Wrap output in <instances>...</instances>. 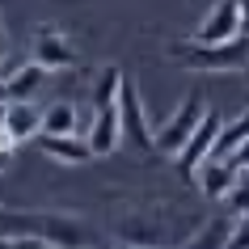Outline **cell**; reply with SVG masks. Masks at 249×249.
Masks as SVG:
<instances>
[{"instance_id": "3957f363", "label": "cell", "mask_w": 249, "mask_h": 249, "mask_svg": "<svg viewBox=\"0 0 249 249\" xmlns=\"http://www.w3.org/2000/svg\"><path fill=\"white\" fill-rule=\"evenodd\" d=\"M203 118H207V97H203V93H190V97L173 110V118L157 131V148L169 152V157H178V148L190 140V131H195Z\"/></svg>"}, {"instance_id": "52a82bcc", "label": "cell", "mask_w": 249, "mask_h": 249, "mask_svg": "<svg viewBox=\"0 0 249 249\" xmlns=\"http://www.w3.org/2000/svg\"><path fill=\"white\" fill-rule=\"evenodd\" d=\"M34 59H38L47 72H68L76 68V47L51 26H38V38H34Z\"/></svg>"}, {"instance_id": "9a60e30c", "label": "cell", "mask_w": 249, "mask_h": 249, "mask_svg": "<svg viewBox=\"0 0 249 249\" xmlns=\"http://www.w3.org/2000/svg\"><path fill=\"white\" fill-rule=\"evenodd\" d=\"M228 207L236 211V215H249V169H241V178H236L232 195H228Z\"/></svg>"}, {"instance_id": "30bf717a", "label": "cell", "mask_w": 249, "mask_h": 249, "mask_svg": "<svg viewBox=\"0 0 249 249\" xmlns=\"http://www.w3.org/2000/svg\"><path fill=\"white\" fill-rule=\"evenodd\" d=\"M236 178H241V169L228 165V160H215V157L198 169V186H203V195H207V198H228V195H232V186H236Z\"/></svg>"}, {"instance_id": "9c48e42d", "label": "cell", "mask_w": 249, "mask_h": 249, "mask_svg": "<svg viewBox=\"0 0 249 249\" xmlns=\"http://www.w3.org/2000/svg\"><path fill=\"white\" fill-rule=\"evenodd\" d=\"M4 127L26 144V140H34L42 131V110H34L30 97H9V106H4Z\"/></svg>"}, {"instance_id": "e0dca14e", "label": "cell", "mask_w": 249, "mask_h": 249, "mask_svg": "<svg viewBox=\"0 0 249 249\" xmlns=\"http://www.w3.org/2000/svg\"><path fill=\"white\" fill-rule=\"evenodd\" d=\"M228 165H236V169H249V140H241V148L228 157Z\"/></svg>"}, {"instance_id": "ba28073f", "label": "cell", "mask_w": 249, "mask_h": 249, "mask_svg": "<svg viewBox=\"0 0 249 249\" xmlns=\"http://www.w3.org/2000/svg\"><path fill=\"white\" fill-rule=\"evenodd\" d=\"M34 144H38L51 160H59V165H85V160L93 157L89 140H80V131H72V135H51V131H38V135H34Z\"/></svg>"}, {"instance_id": "ac0fdd59", "label": "cell", "mask_w": 249, "mask_h": 249, "mask_svg": "<svg viewBox=\"0 0 249 249\" xmlns=\"http://www.w3.org/2000/svg\"><path fill=\"white\" fill-rule=\"evenodd\" d=\"M241 26H245V34H249V0H241Z\"/></svg>"}, {"instance_id": "5b68a950", "label": "cell", "mask_w": 249, "mask_h": 249, "mask_svg": "<svg viewBox=\"0 0 249 249\" xmlns=\"http://www.w3.org/2000/svg\"><path fill=\"white\" fill-rule=\"evenodd\" d=\"M236 34H245V26H241V0H220V4L203 17V26L195 30L198 42H228V38H236Z\"/></svg>"}, {"instance_id": "44dd1931", "label": "cell", "mask_w": 249, "mask_h": 249, "mask_svg": "<svg viewBox=\"0 0 249 249\" xmlns=\"http://www.w3.org/2000/svg\"><path fill=\"white\" fill-rule=\"evenodd\" d=\"M0 97H9V85H4V76H0Z\"/></svg>"}, {"instance_id": "d6986e66", "label": "cell", "mask_w": 249, "mask_h": 249, "mask_svg": "<svg viewBox=\"0 0 249 249\" xmlns=\"http://www.w3.org/2000/svg\"><path fill=\"white\" fill-rule=\"evenodd\" d=\"M4 51H9V47H4V30H0V64H4Z\"/></svg>"}, {"instance_id": "ffe728a7", "label": "cell", "mask_w": 249, "mask_h": 249, "mask_svg": "<svg viewBox=\"0 0 249 249\" xmlns=\"http://www.w3.org/2000/svg\"><path fill=\"white\" fill-rule=\"evenodd\" d=\"M4 106H9V97H0V123H4Z\"/></svg>"}, {"instance_id": "4fadbf2b", "label": "cell", "mask_w": 249, "mask_h": 249, "mask_svg": "<svg viewBox=\"0 0 249 249\" xmlns=\"http://www.w3.org/2000/svg\"><path fill=\"white\" fill-rule=\"evenodd\" d=\"M118 89H123V68H102V76L93 85V110H102V106H114L118 102Z\"/></svg>"}, {"instance_id": "8992f818", "label": "cell", "mask_w": 249, "mask_h": 249, "mask_svg": "<svg viewBox=\"0 0 249 249\" xmlns=\"http://www.w3.org/2000/svg\"><path fill=\"white\" fill-rule=\"evenodd\" d=\"M85 140H89L93 157H110V152L123 144V114H118V102L93 110V123H89V131H85Z\"/></svg>"}, {"instance_id": "5bb4252c", "label": "cell", "mask_w": 249, "mask_h": 249, "mask_svg": "<svg viewBox=\"0 0 249 249\" xmlns=\"http://www.w3.org/2000/svg\"><path fill=\"white\" fill-rule=\"evenodd\" d=\"M228 236H232V224L211 220V224H203V228L195 232V241H190V245H228Z\"/></svg>"}, {"instance_id": "6da1fadb", "label": "cell", "mask_w": 249, "mask_h": 249, "mask_svg": "<svg viewBox=\"0 0 249 249\" xmlns=\"http://www.w3.org/2000/svg\"><path fill=\"white\" fill-rule=\"evenodd\" d=\"M169 59L186 72H249V38L236 34L228 42H173Z\"/></svg>"}, {"instance_id": "8fae6325", "label": "cell", "mask_w": 249, "mask_h": 249, "mask_svg": "<svg viewBox=\"0 0 249 249\" xmlns=\"http://www.w3.org/2000/svg\"><path fill=\"white\" fill-rule=\"evenodd\" d=\"M42 131H51V135H72L80 131V114H76V106L72 102H55L42 110Z\"/></svg>"}, {"instance_id": "7a4b0ae2", "label": "cell", "mask_w": 249, "mask_h": 249, "mask_svg": "<svg viewBox=\"0 0 249 249\" xmlns=\"http://www.w3.org/2000/svg\"><path fill=\"white\" fill-rule=\"evenodd\" d=\"M215 140H220V118L207 110V118L190 131V140H186V144L178 148V157H173V165H178V178H182V182L198 178V169H203V165L211 160V152H215Z\"/></svg>"}, {"instance_id": "7c38bea8", "label": "cell", "mask_w": 249, "mask_h": 249, "mask_svg": "<svg viewBox=\"0 0 249 249\" xmlns=\"http://www.w3.org/2000/svg\"><path fill=\"white\" fill-rule=\"evenodd\" d=\"M42 80H47V68H42L38 59H30V64H21L13 76L4 80V85H9V97H30V93L38 89Z\"/></svg>"}, {"instance_id": "2e32d148", "label": "cell", "mask_w": 249, "mask_h": 249, "mask_svg": "<svg viewBox=\"0 0 249 249\" xmlns=\"http://www.w3.org/2000/svg\"><path fill=\"white\" fill-rule=\"evenodd\" d=\"M228 245H236V249H249V215H236V224H232V236H228Z\"/></svg>"}, {"instance_id": "277c9868", "label": "cell", "mask_w": 249, "mask_h": 249, "mask_svg": "<svg viewBox=\"0 0 249 249\" xmlns=\"http://www.w3.org/2000/svg\"><path fill=\"white\" fill-rule=\"evenodd\" d=\"M118 114H123V140L135 148H152V131H148V114L144 102H140V85L123 76V89H118Z\"/></svg>"}]
</instances>
